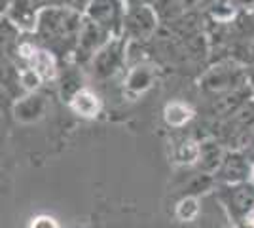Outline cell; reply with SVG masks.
<instances>
[{
  "mask_svg": "<svg viewBox=\"0 0 254 228\" xmlns=\"http://www.w3.org/2000/svg\"><path fill=\"white\" fill-rule=\"evenodd\" d=\"M66 105H68V109L72 110L76 116L85 120L97 118L101 114V110H103V101H101V97L97 95L91 87L87 86L82 87Z\"/></svg>",
  "mask_w": 254,
  "mask_h": 228,
  "instance_id": "cell-13",
  "label": "cell"
},
{
  "mask_svg": "<svg viewBox=\"0 0 254 228\" xmlns=\"http://www.w3.org/2000/svg\"><path fill=\"white\" fill-rule=\"evenodd\" d=\"M122 2L124 0H91L84 15L101 25L112 36H122L126 17V8H122Z\"/></svg>",
  "mask_w": 254,
  "mask_h": 228,
  "instance_id": "cell-5",
  "label": "cell"
},
{
  "mask_svg": "<svg viewBox=\"0 0 254 228\" xmlns=\"http://www.w3.org/2000/svg\"><path fill=\"white\" fill-rule=\"evenodd\" d=\"M251 97H253V91H251L249 84L230 89V91H224V93H218V95H212L211 105H209L211 116L214 120L232 118Z\"/></svg>",
  "mask_w": 254,
  "mask_h": 228,
  "instance_id": "cell-10",
  "label": "cell"
},
{
  "mask_svg": "<svg viewBox=\"0 0 254 228\" xmlns=\"http://www.w3.org/2000/svg\"><path fill=\"white\" fill-rule=\"evenodd\" d=\"M218 185L216 183V177L211 173H203L197 169V173L190 179V183L186 185V194H193V196H201L205 192L212 190V186Z\"/></svg>",
  "mask_w": 254,
  "mask_h": 228,
  "instance_id": "cell-18",
  "label": "cell"
},
{
  "mask_svg": "<svg viewBox=\"0 0 254 228\" xmlns=\"http://www.w3.org/2000/svg\"><path fill=\"white\" fill-rule=\"evenodd\" d=\"M84 67L78 65L76 61H64V65L59 69V76H57V86H59V95L64 103H68L74 97L76 93L85 87L84 80Z\"/></svg>",
  "mask_w": 254,
  "mask_h": 228,
  "instance_id": "cell-12",
  "label": "cell"
},
{
  "mask_svg": "<svg viewBox=\"0 0 254 228\" xmlns=\"http://www.w3.org/2000/svg\"><path fill=\"white\" fill-rule=\"evenodd\" d=\"M226 149H224V143L214 139V137H209L201 141V152H199V162H197V169L203 171V173H211L214 175L218 171L220 163H222L224 156H226Z\"/></svg>",
  "mask_w": 254,
  "mask_h": 228,
  "instance_id": "cell-14",
  "label": "cell"
},
{
  "mask_svg": "<svg viewBox=\"0 0 254 228\" xmlns=\"http://www.w3.org/2000/svg\"><path fill=\"white\" fill-rule=\"evenodd\" d=\"M253 13H254V10H253Z\"/></svg>",
  "mask_w": 254,
  "mask_h": 228,
  "instance_id": "cell-25",
  "label": "cell"
},
{
  "mask_svg": "<svg viewBox=\"0 0 254 228\" xmlns=\"http://www.w3.org/2000/svg\"><path fill=\"white\" fill-rule=\"evenodd\" d=\"M253 50H254V38H253Z\"/></svg>",
  "mask_w": 254,
  "mask_h": 228,
  "instance_id": "cell-24",
  "label": "cell"
},
{
  "mask_svg": "<svg viewBox=\"0 0 254 228\" xmlns=\"http://www.w3.org/2000/svg\"><path fill=\"white\" fill-rule=\"evenodd\" d=\"M201 213V204H199V196L184 194L175 206V217L180 223H193Z\"/></svg>",
  "mask_w": 254,
  "mask_h": 228,
  "instance_id": "cell-17",
  "label": "cell"
},
{
  "mask_svg": "<svg viewBox=\"0 0 254 228\" xmlns=\"http://www.w3.org/2000/svg\"><path fill=\"white\" fill-rule=\"evenodd\" d=\"M112 38V34L106 33L101 25H97L93 19H89L87 15H84L82 21V29H80V36H78V44L74 50V59L78 65L87 67L91 57L99 52V48L106 44Z\"/></svg>",
  "mask_w": 254,
  "mask_h": 228,
  "instance_id": "cell-6",
  "label": "cell"
},
{
  "mask_svg": "<svg viewBox=\"0 0 254 228\" xmlns=\"http://www.w3.org/2000/svg\"><path fill=\"white\" fill-rule=\"evenodd\" d=\"M214 0H182V8L184 13H203V11H209Z\"/></svg>",
  "mask_w": 254,
  "mask_h": 228,
  "instance_id": "cell-19",
  "label": "cell"
},
{
  "mask_svg": "<svg viewBox=\"0 0 254 228\" xmlns=\"http://www.w3.org/2000/svg\"><path fill=\"white\" fill-rule=\"evenodd\" d=\"M249 183L254 185V162H253V167H251V179H249Z\"/></svg>",
  "mask_w": 254,
  "mask_h": 228,
  "instance_id": "cell-23",
  "label": "cell"
},
{
  "mask_svg": "<svg viewBox=\"0 0 254 228\" xmlns=\"http://www.w3.org/2000/svg\"><path fill=\"white\" fill-rule=\"evenodd\" d=\"M161 17L152 2H129L124 17V36L129 42L148 44L158 36Z\"/></svg>",
  "mask_w": 254,
  "mask_h": 228,
  "instance_id": "cell-2",
  "label": "cell"
},
{
  "mask_svg": "<svg viewBox=\"0 0 254 228\" xmlns=\"http://www.w3.org/2000/svg\"><path fill=\"white\" fill-rule=\"evenodd\" d=\"M249 87H251L254 97V67H249Z\"/></svg>",
  "mask_w": 254,
  "mask_h": 228,
  "instance_id": "cell-22",
  "label": "cell"
},
{
  "mask_svg": "<svg viewBox=\"0 0 254 228\" xmlns=\"http://www.w3.org/2000/svg\"><path fill=\"white\" fill-rule=\"evenodd\" d=\"M222 200L230 215L237 223L254 209V185L253 183H237V185H222Z\"/></svg>",
  "mask_w": 254,
  "mask_h": 228,
  "instance_id": "cell-9",
  "label": "cell"
},
{
  "mask_svg": "<svg viewBox=\"0 0 254 228\" xmlns=\"http://www.w3.org/2000/svg\"><path fill=\"white\" fill-rule=\"evenodd\" d=\"M82 21V11H76L61 4H52L40 10L32 34L36 42L57 55L59 61H72Z\"/></svg>",
  "mask_w": 254,
  "mask_h": 228,
  "instance_id": "cell-1",
  "label": "cell"
},
{
  "mask_svg": "<svg viewBox=\"0 0 254 228\" xmlns=\"http://www.w3.org/2000/svg\"><path fill=\"white\" fill-rule=\"evenodd\" d=\"M156 78H158V67H154L148 61L131 65L124 78V95L131 101H137L152 89V86L156 84Z\"/></svg>",
  "mask_w": 254,
  "mask_h": 228,
  "instance_id": "cell-8",
  "label": "cell"
},
{
  "mask_svg": "<svg viewBox=\"0 0 254 228\" xmlns=\"http://www.w3.org/2000/svg\"><path fill=\"white\" fill-rule=\"evenodd\" d=\"M127 46L129 40L126 36H112L106 44L99 48L91 61H89V75L97 82H106L126 67L127 63Z\"/></svg>",
  "mask_w": 254,
  "mask_h": 228,
  "instance_id": "cell-3",
  "label": "cell"
},
{
  "mask_svg": "<svg viewBox=\"0 0 254 228\" xmlns=\"http://www.w3.org/2000/svg\"><path fill=\"white\" fill-rule=\"evenodd\" d=\"M247 84H249V69L233 59L220 61L214 67H211L199 82L203 91H207L211 95H218V93L247 86Z\"/></svg>",
  "mask_w": 254,
  "mask_h": 228,
  "instance_id": "cell-4",
  "label": "cell"
},
{
  "mask_svg": "<svg viewBox=\"0 0 254 228\" xmlns=\"http://www.w3.org/2000/svg\"><path fill=\"white\" fill-rule=\"evenodd\" d=\"M193 118H195V109L186 101L175 99L163 107V122L171 130H182L191 124Z\"/></svg>",
  "mask_w": 254,
  "mask_h": 228,
  "instance_id": "cell-15",
  "label": "cell"
},
{
  "mask_svg": "<svg viewBox=\"0 0 254 228\" xmlns=\"http://www.w3.org/2000/svg\"><path fill=\"white\" fill-rule=\"evenodd\" d=\"M251 167L253 160L249 154L241 149H232L226 152L218 171L214 173L218 185H237V183H247L251 179Z\"/></svg>",
  "mask_w": 254,
  "mask_h": 228,
  "instance_id": "cell-7",
  "label": "cell"
},
{
  "mask_svg": "<svg viewBox=\"0 0 254 228\" xmlns=\"http://www.w3.org/2000/svg\"><path fill=\"white\" fill-rule=\"evenodd\" d=\"M29 228H61V225L52 215H36V217L31 219Z\"/></svg>",
  "mask_w": 254,
  "mask_h": 228,
  "instance_id": "cell-20",
  "label": "cell"
},
{
  "mask_svg": "<svg viewBox=\"0 0 254 228\" xmlns=\"http://www.w3.org/2000/svg\"><path fill=\"white\" fill-rule=\"evenodd\" d=\"M48 112V99L40 91H29L17 99L11 107V114L19 124H34Z\"/></svg>",
  "mask_w": 254,
  "mask_h": 228,
  "instance_id": "cell-11",
  "label": "cell"
},
{
  "mask_svg": "<svg viewBox=\"0 0 254 228\" xmlns=\"http://www.w3.org/2000/svg\"><path fill=\"white\" fill-rule=\"evenodd\" d=\"M228 2L235 10H249V8L254 10V0H228Z\"/></svg>",
  "mask_w": 254,
  "mask_h": 228,
  "instance_id": "cell-21",
  "label": "cell"
},
{
  "mask_svg": "<svg viewBox=\"0 0 254 228\" xmlns=\"http://www.w3.org/2000/svg\"><path fill=\"white\" fill-rule=\"evenodd\" d=\"M199 152H201V141L188 137V139L177 143V147L173 151V158H175V162L184 167H195L199 162Z\"/></svg>",
  "mask_w": 254,
  "mask_h": 228,
  "instance_id": "cell-16",
  "label": "cell"
}]
</instances>
